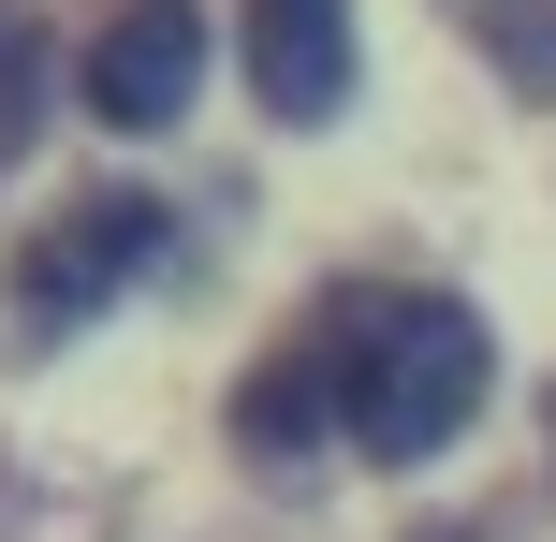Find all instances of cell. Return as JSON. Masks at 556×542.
<instances>
[{"instance_id": "277c9868", "label": "cell", "mask_w": 556, "mask_h": 542, "mask_svg": "<svg viewBox=\"0 0 556 542\" xmlns=\"http://www.w3.org/2000/svg\"><path fill=\"white\" fill-rule=\"evenodd\" d=\"M250 88L264 117H337L352 103V0H250Z\"/></svg>"}, {"instance_id": "5b68a950", "label": "cell", "mask_w": 556, "mask_h": 542, "mask_svg": "<svg viewBox=\"0 0 556 542\" xmlns=\"http://www.w3.org/2000/svg\"><path fill=\"white\" fill-rule=\"evenodd\" d=\"M323 426H352V411H337V338L264 352L250 396H235V440H250V455H293V440H323Z\"/></svg>"}, {"instance_id": "8992f818", "label": "cell", "mask_w": 556, "mask_h": 542, "mask_svg": "<svg viewBox=\"0 0 556 542\" xmlns=\"http://www.w3.org/2000/svg\"><path fill=\"white\" fill-rule=\"evenodd\" d=\"M454 29H469L483 59H498V88H528V103H556V0H440Z\"/></svg>"}, {"instance_id": "ba28073f", "label": "cell", "mask_w": 556, "mask_h": 542, "mask_svg": "<svg viewBox=\"0 0 556 542\" xmlns=\"http://www.w3.org/2000/svg\"><path fill=\"white\" fill-rule=\"evenodd\" d=\"M0 59H15V29H0Z\"/></svg>"}, {"instance_id": "52a82bcc", "label": "cell", "mask_w": 556, "mask_h": 542, "mask_svg": "<svg viewBox=\"0 0 556 542\" xmlns=\"http://www.w3.org/2000/svg\"><path fill=\"white\" fill-rule=\"evenodd\" d=\"M425 542H483V528H425Z\"/></svg>"}, {"instance_id": "6da1fadb", "label": "cell", "mask_w": 556, "mask_h": 542, "mask_svg": "<svg viewBox=\"0 0 556 542\" xmlns=\"http://www.w3.org/2000/svg\"><path fill=\"white\" fill-rule=\"evenodd\" d=\"M323 338H337V411L381 469H425L440 440H469L483 381H498V338L469 293H352Z\"/></svg>"}, {"instance_id": "7a4b0ae2", "label": "cell", "mask_w": 556, "mask_h": 542, "mask_svg": "<svg viewBox=\"0 0 556 542\" xmlns=\"http://www.w3.org/2000/svg\"><path fill=\"white\" fill-rule=\"evenodd\" d=\"M162 235H176V220H162L147 191H74V205L15 250V308H29V323H88V308H117V293L162 264Z\"/></svg>"}, {"instance_id": "3957f363", "label": "cell", "mask_w": 556, "mask_h": 542, "mask_svg": "<svg viewBox=\"0 0 556 542\" xmlns=\"http://www.w3.org/2000/svg\"><path fill=\"white\" fill-rule=\"evenodd\" d=\"M205 45H220L205 0H117L103 45H88V117H103V133H162V117H191Z\"/></svg>"}]
</instances>
